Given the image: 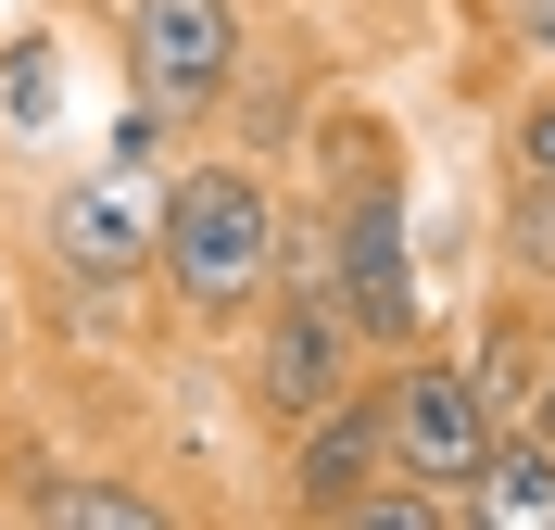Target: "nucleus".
Wrapping results in <instances>:
<instances>
[{"mask_svg":"<svg viewBox=\"0 0 555 530\" xmlns=\"http://www.w3.org/2000/svg\"><path fill=\"white\" fill-rule=\"evenodd\" d=\"M278 253H291V203H278L266 152H203V165H177L152 279H165V303L190 328H253V303L278 290Z\"/></svg>","mask_w":555,"mask_h":530,"instance_id":"nucleus-1","label":"nucleus"},{"mask_svg":"<svg viewBox=\"0 0 555 530\" xmlns=\"http://www.w3.org/2000/svg\"><path fill=\"white\" fill-rule=\"evenodd\" d=\"M366 366H379L366 328H353L315 279H278L266 303H253V328H241V404H253V429H278V442H291L304 417H328Z\"/></svg>","mask_w":555,"mask_h":530,"instance_id":"nucleus-2","label":"nucleus"},{"mask_svg":"<svg viewBox=\"0 0 555 530\" xmlns=\"http://www.w3.org/2000/svg\"><path fill=\"white\" fill-rule=\"evenodd\" d=\"M379 404H391V467L467 505V480H480V455H492V429H505V404L480 391L467 341H442V328H429L416 353H379Z\"/></svg>","mask_w":555,"mask_h":530,"instance_id":"nucleus-3","label":"nucleus"},{"mask_svg":"<svg viewBox=\"0 0 555 530\" xmlns=\"http://www.w3.org/2000/svg\"><path fill=\"white\" fill-rule=\"evenodd\" d=\"M38 241H51V279L127 290V279H152V253H165V190H152L139 165L64 177V190H51V215H38Z\"/></svg>","mask_w":555,"mask_h":530,"instance_id":"nucleus-4","label":"nucleus"},{"mask_svg":"<svg viewBox=\"0 0 555 530\" xmlns=\"http://www.w3.org/2000/svg\"><path fill=\"white\" fill-rule=\"evenodd\" d=\"M114 51H127V89H152V102H177V114H215L241 89L253 26H241V0H127Z\"/></svg>","mask_w":555,"mask_h":530,"instance_id":"nucleus-5","label":"nucleus"},{"mask_svg":"<svg viewBox=\"0 0 555 530\" xmlns=\"http://www.w3.org/2000/svg\"><path fill=\"white\" fill-rule=\"evenodd\" d=\"M391 467V404H379V366L328 404V417H304L291 429V518H315V530H341L353 518V493Z\"/></svg>","mask_w":555,"mask_h":530,"instance_id":"nucleus-6","label":"nucleus"},{"mask_svg":"<svg viewBox=\"0 0 555 530\" xmlns=\"http://www.w3.org/2000/svg\"><path fill=\"white\" fill-rule=\"evenodd\" d=\"M467 366H480V391L505 404V417H530L555 379V290H505L480 316V341H467Z\"/></svg>","mask_w":555,"mask_h":530,"instance_id":"nucleus-7","label":"nucleus"},{"mask_svg":"<svg viewBox=\"0 0 555 530\" xmlns=\"http://www.w3.org/2000/svg\"><path fill=\"white\" fill-rule=\"evenodd\" d=\"M467 530H555V442L530 417L492 429L480 480H467Z\"/></svg>","mask_w":555,"mask_h":530,"instance_id":"nucleus-8","label":"nucleus"},{"mask_svg":"<svg viewBox=\"0 0 555 530\" xmlns=\"http://www.w3.org/2000/svg\"><path fill=\"white\" fill-rule=\"evenodd\" d=\"M26 518H51V530H165V493H127V480H38L26 493Z\"/></svg>","mask_w":555,"mask_h":530,"instance_id":"nucleus-9","label":"nucleus"},{"mask_svg":"<svg viewBox=\"0 0 555 530\" xmlns=\"http://www.w3.org/2000/svg\"><path fill=\"white\" fill-rule=\"evenodd\" d=\"M492 253H505V279H518V290H555V190L505 177V228H492Z\"/></svg>","mask_w":555,"mask_h":530,"instance_id":"nucleus-10","label":"nucleus"},{"mask_svg":"<svg viewBox=\"0 0 555 530\" xmlns=\"http://www.w3.org/2000/svg\"><path fill=\"white\" fill-rule=\"evenodd\" d=\"M505 177H530V190H555V76L530 89L518 114H505Z\"/></svg>","mask_w":555,"mask_h":530,"instance_id":"nucleus-11","label":"nucleus"},{"mask_svg":"<svg viewBox=\"0 0 555 530\" xmlns=\"http://www.w3.org/2000/svg\"><path fill=\"white\" fill-rule=\"evenodd\" d=\"M530 429H543V442H555V379H543V404H530Z\"/></svg>","mask_w":555,"mask_h":530,"instance_id":"nucleus-12","label":"nucleus"}]
</instances>
